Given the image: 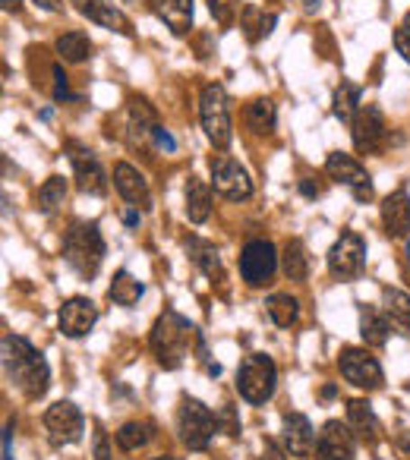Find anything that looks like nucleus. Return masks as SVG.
Masks as SVG:
<instances>
[{"label":"nucleus","mask_w":410,"mask_h":460,"mask_svg":"<svg viewBox=\"0 0 410 460\" xmlns=\"http://www.w3.org/2000/svg\"><path fill=\"white\" fill-rule=\"evenodd\" d=\"M148 344H152L155 359H158L165 369H180V366L186 363V357H190L192 347H196V353H199L196 357L199 363H209V350H205L202 334L190 325V319H183V315L174 313V309H165V313L158 315Z\"/></svg>","instance_id":"f257e3e1"},{"label":"nucleus","mask_w":410,"mask_h":460,"mask_svg":"<svg viewBox=\"0 0 410 460\" xmlns=\"http://www.w3.org/2000/svg\"><path fill=\"white\" fill-rule=\"evenodd\" d=\"M0 353H4V372H7L10 382L29 401H39L48 391V385H51V369H48L45 357L26 338H20V334H4Z\"/></svg>","instance_id":"f03ea898"},{"label":"nucleus","mask_w":410,"mask_h":460,"mask_svg":"<svg viewBox=\"0 0 410 460\" xmlns=\"http://www.w3.org/2000/svg\"><path fill=\"white\" fill-rule=\"evenodd\" d=\"M64 259L79 278H95L104 262V237L98 224H73L64 237Z\"/></svg>","instance_id":"7ed1b4c3"},{"label":"nucleus","mask_w":410,"mask_h":460,"mask_svg":"<svg viewBox=\"0 0 410 460\" xmlns=\"http://www.w3.org/2000/svg\"><path fill=\"white\" fill-rule=\"evenodd\" d=\"M199 120L202 129L209 136L215 148H227L234 139V127H231V108H227V92L225 85L209 83L199 95Z\"/></svg>","instance_id":"20e7f679"},{"label":"nucleus","mask_w":410,"mask_h":460,"mask_svg":"<svg viewBox=\"0 0 410 460\" xmlns=\"http://www.w3.org/2000/svg\"><path fill=\"white\" fill-rule=\"evenodd\" d=\"M177 432L190 451H205L218 432V416L196 397H183L177 410Z\"/></svg>","instance_id":"39448f33"},{"label":"nucleus","mask_w":410,"mask_h":460,"mask_svg":"<svg viewBox=\"0 0 410 460\" xmlns=\"http://www.w3.org/2000/svg\"><path fill=\"white\" fill-rule=\"evenodd\" d=\"M275 388H278V369H275V363H272V357L253 353V357H246L244 363H240L237 391L246 403H256L259 407V403L272 401Z\"/></svg>","instance_id":"423d86ee"},{"label":"nucleus","mask_w":410,"mask_h":460,"mask_svg":"<svg viewBox=\"0 0 410 460\" xmlns=\"http://www.w3.org/2000/svg\"><path fill=\"white\" fill-rule=\"evenodd\" d=\"M45 429H48V441L54 447H64V445H76L83 438V429L85 420L79 413V407L73 401H58L48 407L45 413Z\"/></svg>","instance_id":"0eeeda50"},{"label":"nucleus","mask_w":410,"mask_h":460,"mask_svg":"<svg viewBox=\"0 0 410 460\" xmlns=\"http://www.w3.org/2000/svg\"><path fill=\"white\" fill-rule=\"evenodd\" d=\"M363 265H366L363 237L353 234V230L341 234V240L332 246V252H328V271H332L338 281H353V278L363 275Z\"/></svg>","instance_id":"6e6552de"},{"label":"nucleus","mask_w":410,"mask_h":460,"mask_svg":"<svg viewBox=\"0 0 410 460\" xmlns=\"http://www.w3.org/2000/svg\"><path fill=\"white\" fill-rule=\"evenodd\" d=\"M278 269V252L269 240H250L240 252V275L250 288H263Z\"/></svg>","instance_id":"1a4fd4ad"},{"label":"nucleus","mask_w":410,"mask_h":460,"mask_svg":"<svg viewBox=\"0 0 410 460\" xmlns=\"http://www.w3.org/2000/svg\"><path fill=\"white\" fill-rule=\"evenodd\" d=\"M212 186L231 202H244L253 196V180L231 155H215L212 158Z\"/></svg>","instance_id":"9d476101"},{"label":"nucleus","mask_w":410,"mask_h":460,"mask_svg":"<svg viewBox=\"0 0 410 460\" xmlns=\"http://www.w3.org/2000/svg\"><path fill=\"white\" fill-rule=\"evenodd\" d=\"M325 171H328V177H332V180L344 183L347 190L353 192V199H357V202H370V199H372V180H370L366 167L360 164L357 158H351V155H344V152H334V155H328Z\"/></svg>","instance_id":"9b49d317"},{"label":"nucleus","mask_w":410,"mask_h":460,"mask_svg":"<svg viewBox=\"0 0 410 460\" xmlns=\"http://www.w3.org/2000/svg\"><path fill=\"white\" fill-rule=\"evenodd\" d=\"M341 376L353 385V388H363V391H372L382 385V366H379L376 357H370L366 350L360 347H347L341 350Z\"/></svg>","instance_id":"f8f14e48"},{"label":"nucleus","mask_w":410,"mask_h":460,"mask_svg":"<svg viewBox=\"0 0 410 460\" xmlns=\"http://www.w3.org/2000/svg\"><path fill=\"white\" fill-rule=\"evenodd\" d=\"M353 429L341 420H328L316 438V460H353Z\"/></svg>","instance_id":"ddd939ff"},{"label":"nucleus","mask_w":410,"mask_h":460,"mask_svg":"<svg viewBox=\"0 0 410 460\" xmlns=\"http://www.w3.org/2000/svg\"><path fill=\"white\" fill-rule=\"evenodd\" d=\"M351 136H353V146L357 152L372 155L382 148L385 142V120H382V111L376 104H360L357 117L351 123Z\"/></svg>","instance_id":"4468645a"},{"label":"nucleus","mask_w":410,"mask_h":460,"mask_svg":"<svg viewBox=\"0 0 410 460\" xmlns=\"http://www.w3.org/2000/svg\"><path fill=\"white\" fill-rule=\"evenodd\" d=\"M95 322H98V309L85 296H70L58 313V325L67 338H85L95 328Z\"/></svg>","instance_id":"2eb2a0df"},{"label":"nucleus","mask_w":410,"mask_h":460,"mask_svg":"<svg viewBox=\"0 0 410 460\" xmlns=\"http://www.w3.org/2000/svg\"><path fill=\"white\" fill-rule=\"evenodd\" d=\"M70 161H73V173H76L79 190L89 192V196H104V192H108V177H104V167H102V161L95 158V152L73 146Z\"/></svg>","instance_id":"dca6fc26"},{"label":"nucleus","mask_w":410,"mask_h":460,"mask_svg":"<svg viewBox=\"0 0 410 460\" xmlns=\"http://www.w3.org/2000/svg\"><path fill=\"white\" fill-rule=\"evenodd\" d=\"M114 190L120 192L129 205H136V208H148V202H152L146 177H142L133 164H127V161H117L114 164Z\"/></svg>","instance_id":"f3484780"},{"label":"nucleus","mask_w":410,"mask_h":460,"mask_svg":"<svg viewBox=\"0 0 410 460\" xmlns=\"http://www.w3.org/2000/svg\"><path fill=\"white\" fill-rule=\"evenodd\" d=\"M155 129H158V123H155V111L148 108V102L133 98V102H129L127 142L133 148H148V142L155 139Z\"/></svg>","instance_id":"a211bd4d"},{"label":"nucleus","mask_w":410,"mask_h":460,"mask_svg":"<svg viewBox=\"0 0 410 460\" xmlns=\"http://www.w3.org/2000/svg\"><path fill=\"white\" fill-rule=\"evenodd\" d=\"M76 4V10L83 16H89L92 22H98V26L111 29V32H120V35H129L133 32V26H129V20L120 13V10L111 4V0H73Z\"/></svg>","instance_id":"6ab92c4d"},{"label":"nucleus","mask_w":410,"mask_h":460,"mask_svg":"<svg viewBox=\"0 0 410 460\" xmlns=\"http://www.w3.org/2000/svg\"><path fill=\"white\" fill-rule=\"evenodd\" d=\"M281 438H284V447H288L294 457H307V454H313V445H316L313 422H309L303 413H288L284 416Z\"/></svg>","instance_id":"aec40b11"},{"label":"nucleus","mask_w":410,"mask_h":460,"mask_svg":"<svg viewBox=\"0 0 410 460\" xmlns=\"http://www.w3.org/2000/svg\"><path fill=\"white\" fill-rule=\"evenodd\" d=\"M382 221H385V230H388V237H407L410 234V196L404 190L391 192L385 196L382 202Z\"/></svg>","instance_id":"412c9836"},{"label":"nucleus","mask_w":410,"mask_h":460,"mask_svg":"<svg viewBox=\"0 0 410 460\" xmlns=\"http://www.w3.org/2000/svg\"><path fill=\"white\" fill-rule=\"evenodd\" d=\"M382 306H385V315H388V325L395 328L401 338H410V296L397 288H385Z\"/></svg>","instance_id":"4be33fe9"},{"label":"nucleus","mask_w":410,"mask_h":460,"mask_svg":"<svg viewBox=\"0 0 410 460\" xmlns=\"http://www.w3.org/2000/svg\"><path fill=\"white\" fill-rule=\"evenodd\" d=\"M209 215H212V190L199 177H190L186 180V217L192 224H202L209 221Z\"/></svg>","instance_id":"5701e85b"},{"label":"nucleus","mask_w":410,"mask_h":460,"mask_svg":"<svg viewBox=\"0 0 410 460\" xmlns=\"http://www.w3.org/2000/svg\"><path fill=\"white\" fill-rule=\"evenodd\" d=\"M155 10L174 35H186L192 26V0H155Z\"/></svg>","instance_id":"b1692460"},{"label":"nucleus","mask_w":410,"mask_h":460,"mask_svg":"<svg viewBox=\"0 0 410 460\" xmlns=\"http://www.w3.org/2000/svg\"><path fill=\"white\" fill-rule=\"evenodd\" d=\"M347 426L353 429L360 441H376L379 438V420L372 413V407L366 401H351L347 403Z\"/></svg>","instance_id":"393cba45"},{"label":"nucleus","mask_w":410,"mask_h":460,"mask_svg":"<svg viewBox=\"0 0 410 460\" xmlns=\"http://www.w3.org/2000/svg\"><path fill=\"white\" fill-rule=\"evenodd\" d=\"M388 315H382L379 309L372 306H363L360 309V334H363L366 347H382L388 341Z\"/></svg>","instance_id":"a878e982"},{"label":"nucleus","mask_w":410,"mask_h":460,"mask_svg":"<svg viewBox=\"0 0 410 460\" xmlns=\"http://www.w3.org/2000/svg\"><path fill=\"white\" fill-rule=\"evenodd\" d=\"M142 294H146V288H142V281H136L129 271H117L114 281H111V288H108L111 303H117V306H123V309L136 306Z\"/></svg>","instance_id":"bb28decb"},{"label":"nucleus","mask_w":410,"mask_h":460,"mask_svg":"<svg viewBox=\"0 0 410 460\" xmlns=\"http://www.w3.org/2000/svg\"><path fill=\"white\" fill-rule=\"evenodd\" d=\"M186 250H190V259L199 265V271H202L205 278L221 281V259H218V250H215L212 243H205V240L192 237L190 243H186Z\"/></svg>","instance_id":"cd10ccee"},{"label":"nucleus","mask_w":410,"mask_h":460,"mask_svg":"<svg viewBox=\"0 0 410 460\" xmlns=\"http://www.w3.org/2000/svg\"><path fill=\"white\" fill-rule=\"evenodd\" d=\"M246 127L256 136H269L275 129V104L269 98H256L246 104Z\"/></svg>","instance_id":"c85d7f7f"},{"label":"nucleus","mask_w":410,"mask_h":460,"mask_svg":"<svg viewBox=\"0 0 410 460\" xmlns=\"http://www.w3.org/2000/svg\"><path fill=\"white\" fill-rule=\"evenodd\" d=\"M265 309H269L272 322H275L278 328H290L300 319V303L290 294H272L269 300H265Z\"/></svg>","instance_id":"c756f323"},{"label":"nucleus","mask_w":410,"mask_h":460,"mask_svg":"<svg viewBox=\"0 0 410 460\" xmlns=\"http://www.w3.org/2000/svg\"><path fill=\"white\" fill-rule=\"evenodd\" d=\"M58 54L67 64H83L85 58H92V41L85 32H64L58 39Z\"/></svg>","instance_id":"7c9ffc66"},{"label":"nucleus","mask_w":410,"mask_h":460,"mask_svg":"<svg viewBox=\"0 0 410 460\" xmlns=\"http://www.w3.org/2000/svg\"><path fill=\"white\" fill-rule=\"evenodd\" d=\"M281 269H284V275H288V281H307L309 259H307V250H303L300 240H290V243L284 246Z\"/></svg>","instance_id":"2f4dec72"},{"label":"nucleus","mask_w":410,"mask_h":460,"mask_svg":"<svg viewBox=\"0 0 410 460\" xmlns=\"http://www.w3.org/2000/svg\"><path fill=\"white\" fill-rule=\"evenodd\" d=\"M155 438V426L152 422H127V426H120V432H117V445H120V451H139V447H146L148 441Z\"/></svg>","instance_id":"473e14b6"},{"label":"nucleus","mask_w":410,"mask_h":460,"mask_svg":"<svg viewBox=\"0 0 410 460\" xmlns=\"http://www.w3.org/2000/svg\"><path fill=\"white\" fill-rule=\"evenodd\" d=\"M357 111H360V89L353 83H341L338 92H334V114H338V120L353 123Z\"/></svg>","instance_id":"72a5a7b5"},{"label":"nucleus","mask_w":410,"mask_h":460,"mask_svg":"<svg viewBox=\"0 0 410 460\" xmlns=\"http://www.w3.org/2000/svg\"><path fill=\"white\" fill-rule=\"evenodd\" d=\"M64 199H67V180H64V177L45 180V186L39 190V205H41V211H54L58 205H64Z\"/></svg>","instance_id":"f704fd0d"},{"label":"nucleus","mask_w":410,"mask_h":460,"mask_svg":"<svg viewBox=\"0 0 410 460\" xmlns=\"http://www.w3.org/2000/svg\"><path fill=\"white\" fill-rule=\"evenodd\" d=\"M272 26H275V16L259 13L256 7H246L244 10V29H246V35H250V41H259L263 35H269Z\"/></svg>","instance_id":"c9c22d12"},{"label":"nucleus","mask_w":410,"mask_h":460,"mask_svg":"<svg viewBox=\"0 0 410 460\" xmlns=\"http://www.w3.org/2000/svg\"><path fill=\"white\" fill-rule=\"evenodd\" d=\"M234 7H237V0H209V10H212L215 20H218L221 26H227V22H231Z\"/></svg>","instance_id":"e433bc0d"},{"label":"nucleus","mask_w":410,"mask_h":460,"mask_svg":"<svg viewBox=\"0 0 410 460\" xmlns=\"http://www.w3.org/2000/svg\"><path fill=\"white\" fill-rule=\"evenodd\" d=\"M67 98H73L70 85H67L64 70H60V66H54V102H67Z\"/></svg>","instance_id":"4c0bfd02"},{"label":"nucleus","mask_w":410,"mask_h":460,"mask_svg":"<svg viewBox=\"0 0 410 460\" xmlns=\"http://www.w3.org/2000/svg\"><path fill=\"white\" fill-rule=\"evenodd\" d=\"M395 51L410 64V26H401L395 32Z\"/></svg>","instance_id":"58836bf2"},{"label":"nucleus","mask_w":410,"mask_h":460,"mask_svg":"<svg viewBox=\"0 0 410 460\" xmlns=\"http://www.w3.org/2000/svg\"><path fill=\"white\" fill-rule=\"evenodd\" d=\"M95 460H114L108 447V435H104L102 429H95Z\"/></svg>","instance_id":"ea45409f"},{"label":"nucleus","mask_w":410,"mask_h":460,"mask_svg":"<svg viewBox=\"0 0 410 460\" xmlns=\"http://www.w3.org/2000/svg\"><path fill=\"white\" fill-rule=\"evenodd\" d=\"M155 142H158L161 148H167V152H174V148H177V142H174V136L167 133L165 127H158V129H155Z\"/></svg>","instance_id":"a19ab883"},{"label":"nucleus","mask_w":410,"mask_h":460,"mask_svg":"<svg viewBox=\"0 0 410 460\" xmlns=\"http://www.w3.org/2000/svg\"><path fill=\"white\" fill-rule=\"evenodd\" d=\"M4 460H13V422L4 429Z\"/></svg>","instance_id":"79ce46f5"},{"label":"nucleus","mask_w":410,"mask_h":460,"mask_svg":"<svg viewBox=\"0 0 410 460\" xmlns=\"http://www.w3.org/2000/svg\"><path fill=\"white\" fill-rule=\"evenodd\" d=\"M259 460H288V457H284V451L275 445V441H265V447H263V457H259Z\"/></svg>","instance_id":"37998d69"},{"label":"nucleus","mask_w":410,"mask_h":460,"mask_svg":"<svg viewBox=\"0 0 410 460\" xmlns=\"http://www.w3.org/2000/svg\"><path fill=\"white\" fill-rule=\"evenodd\" d=\"M39 7H45V10H51V13H58L60 7H64V0H35Z\"/></svg>","instance_id":"c03bdc74"},{"label":"nucleus","mask_w":410,"mask_h":460,"mask_svg":"<svg viewBox=\"0 0 410 460\" xmlns=\"http://www.w3.org/2000/svg\"><path fill=\"white\" fill-rule=\"evenodd\" d=\"M300 192H303V196H309V199H313V196H319V186H316V183H309V180H303V183H300Z\"/></svg>","instance_id":"a18cd8bd"},{"label":"nucleus","mask_w":410,"mask_h":460,"mask_svg":"<svg viewBox=\"0 0 410 460\" xmlns=\"http://www.w3.org/2000/svg\"><path fill=\"white\" fill-rule=\"evenodd\" d=\"M123 224H127V227H136V224H139V211H123Z\"/></svg>","instance_id":"49530a36"},{"label":"nucleus","mask_w":410,"mask_h":460,"mask_svg":"<svg viewBox=\"0 0 410 460\" xmlns=\"http://www.w3.org/2000/svg\"><path fill=\"white\" fill-rule=\"evenodd\" d=\"M0 4H4V10H7V13H16V10L22 7V0H0Z\"/></svg>","instance_id":"de8ad7c7"},{"label":"nucleus","mask_w":410,"mask_h":460,"mask_svg":"<svg viewBox=\"0 0 410 460\" xmlns=\"http://www.w3.org/2000/svg\"><path fill=\"white\" fill-rule=\"evenodd\" d=\"M316 4H319V0H307V7H316Z\"/></svg>","instance_id":"09e8293b"},{"label":"nucleus","mask_w":410,"mask_h":460,"mask_svg":"<svg viewBox=\"0 0 410 460\" xmlns=\"http://www.w3.org/2000/svg\"><path fill=\"white\" fill-rule=\"evenodd\" d=\"M407 262H410V240H407Z\"/></svg>","instance_id":"8fccbe9b"},{"label":"nucleus","mask_w":410,"mask_h":460,"mask_svg":"<svg viewBox=\"0 0 410 460\" xmlns=\"http://www.w3.org/2000/svg\"><path fill=\"white\" fill-rule=\"evenodd\" d=\"M155 460H167V457H155Z\"/></svg>","instance_id":"3c124183"}]
</instances>
